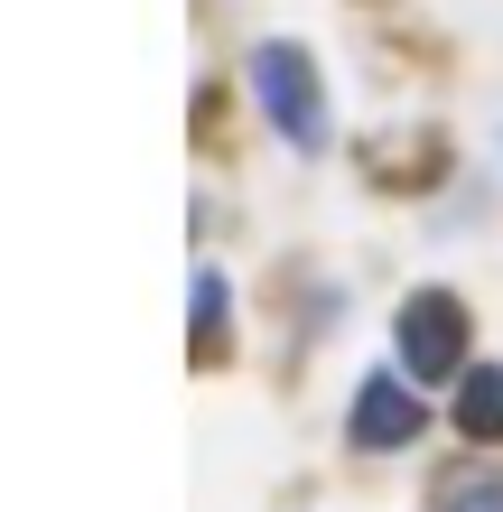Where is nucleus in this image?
Segmentation results:
<instances>
[{"label":"nucleus","instance_id":"2","mask_svg":"<svg viewBox=\"0 0 503 512\" xmlns=\"http://www.w3.org/2000/svg\"><path fill=\"white\" fill-rule=\"evenodd\" d=\"M457 364H466V308L448 289H420L401 308V373L410 382H448Z\"/></svg>","mask_w":503,"mask_h":512},{"label":"nucleus","instance_id":"4","mask_svg":"<svg viewBox=\"0 0 503 512\" xmlns=\"http://www.w3.org/2000/svg\"><path fill=\"white\" fill-rule=\"evenodd\" d=\"M457 429L476 438V447H503V373H494V364L466 373V391H457Z\"/></svg>","mask_w":503,"mask_h":512},{"label":"nucleus","instance_id":"6","mask_svg":"<svg viewBox=\"0 0 503 512\" xmlns=\"http://www.w3.org/2000/svg\"><path fill=\"white\" fill-rule=\"evenodd\" d=\"M196 336H205V345L224 336V280H215V270H205V280H196Z\"/></svg>","mask_w":503,"mask_h":512},{"label":"nucleus","instance_id":"1","mask_svg":"<svg viewBox=\"0 0 503 512\" xmlns=\"http://www.w3.org/2000/svg\"><path fill=\"white\" fill-rule=\"evenodd\" d=\"M252 103L271 112V131L289 149H317V140H327V94H317V56L308 47H289V38L252 47Z\"/></svg>","mask_w":503,"mask_h":512},{"label":"nucleus","instance_id":"3","mask_svg":"<svg viewBox=\"0 0 503 512\" xmlns=\"http://www.w3.org/2000/svg\"><path fill=\"white\" fill-rule=\"evenodd\" d=\"M420 429H429L420 382H401V373H373L364 391H354V410H345V438L364 447V457H382V447H410Z\"/></svg>","mask_w":503,"mask_h":512},{"label":"nucleus","instance_id":"5","mask_svg":"<svg viewBox=\"0 0 503 512\" xmlns=\"http://www.w3.org/2000/svg\"><path fill=\"white\" fill-rule=\"evenodd\" d=\"M438 512H503V475H466V485L438 503Z\"/></svg>","mask_w":503,"mask_h":512}]
</instances>
